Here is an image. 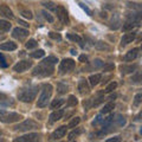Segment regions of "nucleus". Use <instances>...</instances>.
<instances>
[{
  "label": "nucleus",
  "mask_w": 142,
  "mask_h": 142,
  "mask_svg": "<svg viewBox=\"0 0 142 142\" xmlns=\"http://www.w3.org/2000/svg\"><path fill=\"white\" fill-rule=\"evenodd\" d=\"M57 62H58V59L55 56H49L43 62H40V64H38L34 68L32 75L39 76V77H46V76L52 75V72L55 71V64Z\"/></svg>",
  "instance_id": "nucleus-1"
},
{
  "label": "nucleus",
  "mask_w": 142,
  "mask_h": 142,
  "mask_svg": "<svg viewBox=\"0 0 142 142\" xmlns=\"http://www.w3.org/2000/svg\"><path fill=\"white\" fill-rule=\"evenodd\" d=\"M37 92H38V86H26V88H21L18 91V100L25 103H30L36 98Z\"/></svg>",
  "instance_id": "nucleus-2"
},
{
  "label": "nucleus",
  "mask_w": 142,
  "mask_h": 142,
  "mask_svg": "<svg viewBox=\"0 0 142 142\" xmlns=\"http://www.w3.org/2000/svg\"><path fill=\"white\" fill-rule=\"evenodd\" d=\"M51 95H52V85L51 84H44L43 85L42 92H40V96L38 98V102H37V107L38 108H44L47 106V102L50 100Z\"/></svg>",
  "instance_id": "nucleus-3"
},
{
  "label": "nucleus",
  "mask_w": 142,
  "mask_h": 142,
  "mask_svg": "<svg viewBox=\"0 0 142 142\" xmlns=\"http://www.w3.org/2000/svg\"><path fill=\"white\" fill-rule=\"evenodd\" d=\"M23 118V116L18 113L13 111H7V110H3L0 109V122L3 123H14L18 122Z\"/></svg>",
  "instance_id": "nucleus-4"
},
{
  "label": "nucleus",
  "mask_w": 142,
  "mask_h": 142,
  "mask_svg": "<svg viewBox=\"0 0 142 142\" xmlns=\"http://www.w3.org/2000/svg\"><path fill=\"white\" fill-rule=\"evenodd\" d=\"M39 124L33 120H25L24 122L19 123L18 125L14 127V130H19V131H28V130H33V129H38Z\"/></svg>",
  "instance_id": "nucleus-5"
},
{
  "label": "nucleus",
  "mask_w": 142,
  "mask_h": 142,
  "mask_svg": "<svg viewBox=\"0 0 142 142\" xmlns=\"http://www.w3.org/2000/svg\"><path fill=\"white\" fill-rule=\"evenodd\" d=\"M75 68V62L72 59H69V58H65L59 64V73L61 75H64V73L69 72L71 70Z\"/></svg>",
  "instance_id": "nucleus-6"
},
{
  "label": "nucleus",
  "mask_w": 142,
  "mask_h": 142,
  "mask_svg": "<svg viewBox=\"0 0 142 142\" xmlns=\"http://www.w3.org/2000/svg\"><path fill=\"white\" fill-rule=\"evenodd\" d=\"M32 66V62L31 61H20L13 66V70L16 72H24Z\"/></svg>",
  "instance_id": "nucleus-7"
},
{
  "label": "nucleus",
  "mask_w": 142,
  "mask_h": 142,
  "mask_svg": "<svg viewBox=\"0 0 142 142\" xmlns=\"http://www.w3.org/2000/svg\"><path fill=\"white\" fill-rule=\"evenodd\" d=\"M56 13H57V18L61 20L63 24H69V16H68L66 10L63 6H58L56 9Z\"/></svg>",
  "instance_id": "nucleus-8"
},
{
  "label": "nucleus",
  "mask_w": 142,
  "mask_h": 142,
  "mask_svg": "<svg viewBox=\"0 0 142 142\" xmlns=\"http://www.w3.org/2000/svg\"><path fill=\"white\" fill-rule=\"evenodd\" d=\"M27 36H28V31L21 27H16L13 30V32H12V37L16 39H19V40H24Z\"/></svg>",
  "instance_id": "nucleus-9"
},
{
  "label": "nucleus",
  "mask_w": 142,
  "mask_h": 142,
  "mask_svg": "<svg viewBox=\"0 0 142 142\" xmlns=\"http://www.w3.org/2000/svg\"><path fill=\"white\" fill-rule=\"evenodd\" d=\"M66 127L65 125H62V127H59V128H57L56 130L53 131L52 134H51V140H59L62 139V137H64V135L66 134Z\"/></svg>",
  "instance_id": "nucleus-10"
},
{
  "label": "nucleus",
  "mask_w": 142,
  "mask_h": 142,
  "mask_svg": "<svg viewBox=\"0 0 142 142\" xmlns=\"http://www.w3.org/2000/svg\"><path fill=\"white\" fill-rule=\"evenodd\" d=\"M38 140H39L38 134H27V135L18 137L14 141L16 142H32V141H38Z\"/></svg>",
  "instance_id": "nucleus-11"
},
{
  "label": "nucleus",
  "mask_w": 142,
  "mask_h": 142,
  "mask_svg": "<svg viewBox=\"0 0 142 142\" xmlns=\"http://www.w3.org/2000/svg\"><path fill=\"white\" fill-rule=\"evenodd\" d=\"M78 90H79V92H81L82 95L89 94L90 86H89L88 81H85V79H81V81L78 82Z\"/></svg>",
  "instance_id": "nucleus-12"
},
{
  "label": "nucleus",
  "mask_w": 142,
  "mask_h": 142,
  "mask_svg": "<svg viewBox=\"0 0 142 142\" xmlns=\"http://www.w3.org/2000/svg\"><path fill=\"white\" fill-rule=\"evenodd\" d=\"M0 14L3 16V17L5 18H9V19H13V12L11 11V9H10L7 5H1L0 6Z\"/></svg>",
  "instance_id": "nucleus-13"
},
{
  "label": "nucleus",
  "mask_w": 142,
  "mask_h": 142,
  "mask_svg": "<svg viewBox=\"0 0 142 142\" xmlns=\"http://www.w3.org/2000/svg\"><path fill=\"white\" fill-rule=\"evenodd\" d=\"M0 50L3 51H14L17 50V43L14 42H5L3 44H0Z\"/></svg>",
  "instance_id": "nucleus-14"
},
{
  "label": "nucleus",
  "mask_w": 142,
  "mask_h": 142,
  "mask_svg": "<svg viewBox=\"0 0 142 142\" xmlns=\"http://www.w3.org/2000/svg\"><path fill=\"white\" fill-rule=\"evenodd\" d=\"M63 115H64V110H63V109H58V110L53 111L52 114L50 115L49 121H50V123H55V122H57L58 120H61L62 117H63Z\"/></svg>",
  "instance_id": "nucleus-15"
},
{
  "label": "nucleus",
  "mask_w": 142,
  "mask_h": 142,
  "mask_svg": "<svg viewBox=\"0 0 142 142\" xmlns=\"http://www.w3.org/2000/svg\"><path fill=\"white\" fill-rule=\"evenodd\" d=\"M135 38H136V33H134V32L125 33V34H123L122 39H121V44H122V45H127V44H129V43L133 42Z\"/></svg>",
  "instance_id": "nucleus-16"
},
{
  "label": "nucleus",
  "mask_w": 142,
  "mask_h": 142,
  "mask_svg": "<svg viewBox=\"0 0 142 142\" xmlns=\"http://www.w3.org/2000/svg\"><path fill=\"white\" fill-rule=\"evenodd\" d=\"M137 53H139V49H133V50L128 51L124 56V61L125 62H133L134 59L137 57Z\"/></svg>",
  "instance_id": "nucleus-17"
},
{
  "label": "nucleus",
  "mask_w": 142,
  "mask_h": 142,
  "mask_svg": "<svg viewBox=\"0 0 142 142\" xmlns=\"http://www.w3.org/2000/svg\"><path fill=\"white\" fill-rule=\"evenodd\" d=\"M66 38L70 39V40H72V42H75V43H78L81 47H84L83 39H82L81 37L78 36V34H76V33H68V34H66Z\"/></svg>",
  "instance_id": "nucleus-18"
},
{
  "label": "nucleus",
  "mask_w": 142,
  "mask_h": 142,
  "mask_svg": "<svg viewBox=\"0 0 142 142\" xmlns=\"http://www.w3.org/2000/svg\"><path fill=\"white\" fill-rule=\"evenodd\" d=\"M137 68V65H121L120 70L123 75H127V73H131L133 71H135Z\"/></svg>",
  "instance_id": "nucleus-19"
},
{
  "label": "nucleus",
  "mask_w": 142,
  "mask_h": 142,
  "mask_svg": "<svg viewBox=\"0 0 142 142\" xmlns=\"http://www.w3.org/2000/svg\"><path fill=\"white\" fill-rule=\"evenodd\" d=\"M101 78H102V76H101L100 73H95V75H91V76L89 77V83H90V85H91V86L97 85V84L100 83Z\"/></svg>",
  "instance_id": "nucleus-20"
},
{
  "label": "nucleus",
  "mask_w": 142,
  "mask_h": 142,
  "mask_svg": "<svg viewBox=\"0 0 142 142\" xmlns=\"http://www.w3.org/2000/svg\"><path fill=\"white\" fill-rule=\"evenodd\" d=\"M11 28V24L6 20H0V33H4V32H7Z\"/></svg>",
  "instance_id": "nucleus-21"
},
{
  "label": "nucleus",
  "mask_w": 142,
  "mask_h": 142,
  "mask_svg": "<svg viewBox=\"0 0 142 142\" xmlns=\"http://www.w3.org/2000/svg\"><path fill=\"white\" fill-rule=\"evenodd\" d=\"M130 82L133 84H142V71L136 72L130 78Z\"/></svg>",
  "instance_id": "nucleus-22"
},
{
  "label": "nucleus",
  "mask_w": 142,
  "mask_h": 142,
  "mask_svg": "<svg viewBox=\"0 0 142 142\" xmlns=\"http://www.w3.org/2000/svg\"><path fill=\"white\" fill-rule=\"evenodd\" d=\"M95 47H96L97 50H101V51H109V50H111V47L109 46L108 44L103 43V42H97L96 44H95Z\"/></svg>",
  "instance_id": "nucleus-23"
},
{
  "label": "nucleus",
  "mask_w": 142,
  "mask_h": 142,
  "mask_svg": "<svg viewBox=\"0 0 142 142\" xmlns=\"http://www.w3.org/2000/svg\"><path fill=\"white\" fill-rule=\"evenodd\" d=\"M82 133H83V129H81V128L73 129V130L69 134V137H68V139H69V141H72V140H75L78 135H81Z\"/></svg>",
  "instance_id": "nucleus-24"
},
{
  "label": "nucleus",
  "mask_w": 142,
  "mask_h": 142,
  "mask_svg": "<svg viewBox=\"0 0 142 142\" xmlns=\"http://www.w3.org/2000/svg\"><path fill=\"white\" fill-rule=\"evenodd\" d=\"M64 102H65V101L63 100V98L55 100L52 103H51V108H52V109H58V108H61V106H63V104H64Z\"/></svg>",
  "instance_id": "nucleus-25"
},
{
  "label": "nucleus",
  "mask_w": 142,
  "mask_h": 142,
  "mask_svg": "<svg viewBox=\"0 0 142 142\" xmlns=\"http://www.w3.org/2000/svg\"><path fill=\"white\" fill-rule=\"evenodd\" d=\"M115 108V104L113 103V102H109V103H107L106 106H104V108L102 109V114H108V113H110L113 110V109Z\"/></svg>",
  "instance_id": "nucleus-26"
},
{
  "label": "nucleus",
  "mask_w": 142,
  "mask_h": 142,
  "mask_svg": "<svg viewBox=\"0 0 142 142\" xmlns=\"http://www.w3.org/2000/svg\"><path fill=\"white\" fill-rule=\"evenodd\" d=\"M57 91H58V94L63 95V94H66L68 91V85L64 83H58L57 84Z\"/></svg>",
  "instance_id": "nucleus-27"
},
{
  "label": "nucleus",
  "mask_w": 142,
  "mask_h": 142,
  "mask_svg": "<svg viewBox=\"0 0 142 142\" xmlns=\"http://www.w3.org/2000/svg\"><path fill=\"white\" fill-rule=\"evenodd\" d=\"M137 24H135L134 21H130V20H127V21L123 24V30L124 31H129V30H133Z\"/></svg>",
  "instance_id": "nucleus-28"
},
{
  "label": "nucleus",
  "mask_w": 142,
  "mask_h": 142,
  "mask_svg": "<svg viewBox=\"0 0 142 142\" xmlns=\"http://www.w3.org/2000/svg\"><path fill=\"white\" fill-rule=\"evenodd\" d=\"M44 55H45L44 50H37V51H34V52H31L30 56L32 57V58H42V57H44Z\"/></svg>",
  "instance_id": "nucleus-29"
},
{
  "label": "nucleus",
  "mask_w": 142,
  "mask_h": 142,
  "mask_svg": "<svg viewBox=\"0 0 142 142\" xmlns=\"http://www.w3.org/2000/svg\"><path fill=\"white\" fill-rule=\"evenodd\" d=\"M20 14H21L23 18H26V19H32V18H33L32 12L28 11V10H21V11H20Z\"/></svg>",
  "instance_id": "nucleus-30"
},
{
  "label": "nucleus",
  "mask_w": 142,
  "mask_h": 142,
  "mask_svg": "<svg viewBox=\"0 0 142 142\" xmlns=\"http://www.w3.org/2000/svg\"><path fill=\"white\" fill-rule=\"evenodd\" d=\"M77 103H78V101H77V98H76V96H73V95L69 96L68 106H69V107H75V106H77Z\"/></svg>",
  "instance_id": "nucleus-31"
},
{
  "label": "nucleus",
  "mask_w": 142,
  "mask_h": 142,
  "mask_svg": "<svg viewBox=\"0 0 142 142\" xmlns=\"http://www.w3.org/2000/svg\"><path fill=\"white\" fill-rule=\"evenodd\" d=\"M116 88H117V83H116V82H111V83H109L108 85H107V88H106L104 91H106V92H113Z\"/></svg>",
  "instance_id": "nucleus-32"
},
{
  "label": "nucleus",
  "mask_w": 142,
  "mask_h": 142,
  "mask_svg": "<svg viewBox=\"0 0 142 142\" xmlns=\"http://www.w3.org/2000/svg\"><path fill=\"white\" fill-rule=\"evenodd\" d=\"M79 122H81V118H79V117H75V118H72V120L70 121L68 127H69V128H75L76 125L79 124Z\"/></svg>",
  "instance_id": "nucleus-33"
},
{
  "label": "nucleus",
  "mask_w": 142,
  "mask_h": 142,
  "mask_svg": "<svg viewBox=\"0 0 142 142\" xmlns=\"http://www.w3.org/2000/svg\"><path fill=\"white\" fill-rule=\"evenodd\" d=\"M42 14H43V17H44L49 23H53V21H55L53 17H52V16H51V14L49 13L47 11H45V10H44V11H42Z\"/></svg>",
  "instance_id": "nucleus-34"
},
{
  "label": "nucleus",
  "mask_w": 142,
  "mask_h": 142,
  "mask_svg": "<svg viewBox=\"0 0 142 142\" xmlns=\"http://www.w3.org/2000/svg\"><path fill=\"white\" fill-rule=\"evenodd\" d=\"M37 45H38V43L34 39H30L25 44V46H26V49H34V47H37Z\"/></svg>",
  "instance_id": "nucleus-35"
},
{
  "label": "nucleus",
  "mask_w": 142,
  "mask_h": 142,
  "mask_svg": "<svg viewBox=\"0 0 142 142\" xmlns=\"http://www.w3.org/2000/svg\"><path fill=\"white\" fill-rule=\"evenodd\" d=\"M44 6L46 7L47 10H49V11H53V12L56 11V9H57L56 5H55L52 1H47V3H44Z\"/></svg>",
  "instance_id": "nucleus-36"
},
{
  "label": "nucleus",
  "mask_w": 142,
  "mask_h": 142,
  "mask_svg": "<svg viewBox=\"0 0 142 142\" xmlns=\"http://www.w3.org/2000/svg\"><path fill=\"white\" fill-rule=\"evenodd\" d=\"M142 102V94H136L135 95V98H134V106H139Z\"/></svg>",
  "instance_id": "nucleus-37"
},
{
  "label": "nucleus",
  "mask_w": 142,
  "mask_h": 142,
  "mask_svg": "<svg viewBox=\"0 0 142 142\" xmlns=\"http://www.w3.org/2000/svg\"><path fill=\"white\" fill-rule=\"evenodd\" d=\"M7 66H9V64L6 63L5 57H4L3 53H0V68H7Z\"/></svg>",
  "instance_id": "nucleus-38"
},
{
  "label": "nucleus",
  "mask_w": 142,
  "mask_h": 142,
  "mask_svg": "<svg viewBox=\"0 0 142 142\" xmlns=\"http://www.w3.org/2000/svg\"><path fill=\"white\" fill-rule=\"evenodd\" d=\"M49 37H50L51 39H55V40H61L62 37L59 33H56V32H50L49 33Z\"/></svg>",
  "instance_id": "nucleus-39"
},
{
  "label": "nucleus",
  "mask_w": 142,
  "mask_h": 142,
  "mask_svg": "<svg viewBox=\"0 0 142 142\" xmlns=\"http://www.w3.org/2000/svg\"><path fill=\"white\" fill-rule=\"evenodd\" d=\"M104 65V62H102L101 59H95L94 61V66L95 68H102Z\"/></svg>",
  "instance_id": "nucleus-40"
},
{
  "label": "nucleus",
  "mask_w": 142,
  "mask_h": 142,
  "mask_svg": "<svg viewBox=\"0 0 142 142\" xmlns=\"http://www.w3.org/2000/svg\"><path fill=\"white\" fill-rule=\"evenodd\" d=\"M104 118H102V116L101 115H98V116H96V120H94V122H92V125H97L100 124V123L103 122Z\"/></svg>",
  "instance_id": "nucleus-41"
},
{
  "label": "nucleus",
  "mask_w": 142,
  "mask_h": 142,
  "mask_svg": "<svg viewBox=\"0 0 142 142\" xmlns=\"http://www.w3.org/2000/svg\"><path fill=\"white\" fill-rule=\"evenodd\" d=\"M79 6H81L82 9L86 12V14H88V16H92V12H91V10H90L89 7H86V6L84 5V4H82V3H79Z\"/></svg>",
  "instance_id": "nucleus-42"
},
{
  "label": "nucleus",
  "mask_w": 142,
  "mask_h": 142,
  "mask_svg": "<svg viewBox=\"0 0 142 142\" xmlns=\"http://www.w3.org/2000/svg\"><path fill=\"white\" fill-rule=\"evenodd\" d=\"M116 121H117V125H120V127H122V125L125 124L124 117H122V116H118V118H116Z\"/></svg>",
  "instance_id": "nucleus-43"
},
{
  "label": "nucleus",
  "mask_w": 142,
  "mask_h": 142,
  "mask_svg": "<svg viewBox=\"0 0 142 142\" xmlns=\"http://www.w3.org/2000/svg\"><path fill=\"white\" fill-rule=\"evenodd\" d=\"M114 68H115V65L114 64H107V65H103V69H104V71H111V70H114Z\"/></svg>",
  "instance_id": "nucleus-44"
},
{
  "label": "nucleus",
  "mask_w": 142,
  "mask_h": 142,
  "mask_svg": "<svg viewBox=\"0 0 142 142\" xmlns=\"http://www.w3.org/2000/svg\"><path fill=\"white\" fill-rule=\"evenodd\" d=\"M135 121H136V122H142V111H140L139 114L135 116Z\"/></svg>",
  "instance_id": "nucleus-45"
},
{
  "label": "nucleus",
  "mask_w": 142,
  "mask_h": 142,
  "mask_svg": "<svg viewBox=\"0 0 142 142\" xmlns=\"http://www.w3.org/2000/svg\"><path fill=\"white\" fill-rule=\"evenodd\" d=\"M121 141V137L120 136H116V137H113V139H108L107 142H118Z\"/></svg>",
  "instance_id": "nucleus-46"
},
{
  "label": "nucleus",
  "mask_w": 142,
  "mask_h": 142,
  "mask_svg": "<svg viewBox=\"0 0 142 142\" xmlns=\"http://www.w3.org/2000/svg\"><path fill=\"white\" fill-rule=\"evenodd\" d=\"M79 62H82V63L88 62V57H86L85 55H81V56H79Z\"/></svg>",
  "instance_id": "nucleus-47"
},
{
  "label": "nucleus",
  "mask_w": 142,
  "mask_h": 142,
  "mask_svg": "<svg viewBox=\"0 0 142 142\" xmlns=\"http://www.w3.org/2000/svg\"><path fill=\"white\" fill-rule=\"evenodd\" d=\"M18 24H20V25L24 26V27H28V24L26 21H24V20H18Z\"/></svg>",
  "instance_id": "nucleus-48"
},
{
  "label": "nucleus",
  "mask_w": 142,
  "mask_h": 142,
  "mask_svg": "<svg viewBox=\"0 0 142 142\" xmlns=\"http://www.w3.org/2000/svg\"><path fill=\"white\" fill-rule=\"evenodd\" d=\"M103 100H104L103 97H100V98H97V101H94V106H98V104H100L101 102H103Z\"/></svg>",
  "instance_id": "nucleus-49"
},
{
  "label": "nucleus",
  "mask_w": 142,
  "mask_h": 142,
  "mask_svg": "<svg viewBox=\"0 0 142 142\" xmlns=\"http://www.w3.org/2000/svg\"><path fill=\"white\" fill-rule=\"evenodd\" d=\"M6 95L5 94H1V92H0V101H5L6 100Z\"/></svg>",
  "instance_id": "nucleus-50"
},
{
  "label": "nucleus",
  "mask_w": 142,
  "mask_h": 142,
  "mask_svg": "<svg viewBox=\"0 0 142 142\" xmlns=\"http://www.w3.org/2000/svg\"><path fill=\"white\" fill-rule=\"evenodd\" d=\"M71 53H72V55H76V53H77V51L73 50V49H72V50H71Z\"/></svg>",
  "instance_id": "nucleus-51"
},
{
  "label": "nucleus",
  "mask_w": 142,
  "mask_h": 142,
  "mask_svg": "<svg viewBox=\"0 0 142 142\" xmlns=\"http://www.w3.org/2000/svg\"><path fill=\"white\" fill-rule=\"evenodd\" d=\"M0 142H4V140H3V139H0Z\"/></svg>",
  "instance_id": "nucleus-52"
},
{
  "label": "nucleus",
  "mask_w": 142,
  "mask_h": 142,
  "mask_svg": "<svg viewBox=\"0 0 142 142\" xmlns=\"http://www.w3.org/2000/svg\"><path fill=\"white\" fill-rule=\"evenodd\" d=\"M140 133H141V134H142V128H141V130H140Z\"/></svg>",
  "instance_id": "nucleus-53"
},
{
  "label": "nucleus",
  "mask_w": 142,
  "mask_h": 142,
  "mask_svg": "<svg viewBox=\"0 0 142 142\" xmlns=\"http://www.w3.org/2000/svg\"><path fill=\"white\" fill-rule=\"evenodd\" d=\"M140 39H142V33H141V37H140Z\"/></svg>",
  "instance_id": "nucleus-54"
},
{
  "label": "nucleus",
  "mask_w": 142,
  "mask_h": 142,
  "mask_svg": "<svg viewBox=\"0 0 142 142\" xmlns=\"http://www.w3.org/2000/svg\"><path fill=\"white\" fill-rule=\"evenodd\" d=\"M141 51H142V45H141Z\"/></svg>",
  "instance_id": "nucleus-55"
}]
</instances>
